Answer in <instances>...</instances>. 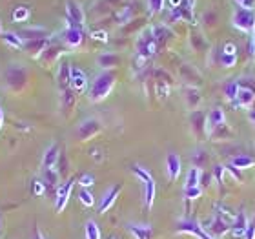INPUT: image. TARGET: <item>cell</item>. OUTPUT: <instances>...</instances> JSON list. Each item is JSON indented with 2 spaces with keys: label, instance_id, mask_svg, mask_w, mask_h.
I'll use <instances>...</instances> for the list:
<instances>
[{
  "label": "cell",
  "instance_id": "36",
  "mask_svg": "<svg viewBox=\"0 0 255 239\" xmlns=\"http://www.w3.org/2000/svg\"><path fill=\"white\" fill-rule=\"evenodd\" d=\"M29 9H27L26 5H18V7H15V11H13V22H26L27 18H29Z\"/></svg>",
  "mask_w": 255,
  "mask_h": 239
},
{
  "label": "cell",
  "instance_id": "14",
  "mask_svg": "<svg viewBox=\"0 0 255 239\" xmlns=\"http://www.w3.org/2000/svg\"><path fill=\"white\" fill-rule=\"evenodd\" d=\"M182 172V163L181 157L177 154H168L166 157V176L170 181H177Z\"/></svg>",
  "mask_w": 255,
  "mask_h": 239
},
{
  "label": "cell",
  "instance_id": "12",
  "mask_svg": "<svg viewBox=\"0 0 255 239\" xmlns=\"http://www.w3.org/2000/svg\"><path fill=\"white\" fill-rule=\"evenodd\" d=\"M254 104H255V91L252 90V88H248V86L241 84L234 106L243 108V110H250V108H254Z\"/></svg>",
  "mask_w": 255,
  "mask_h": 239
},
{
  "label": "cell",
  "instance_id": "1",
  "mask_svg": "<svg viewBox=\"0 0 255 239\" xmlns=\"http://www.w3.org/2000/svg\"><path fill=\"white\" fill-rule=\"evenodd\" d=\"M115 73L106 69V71H101L99 75H95V79L91 80L90 88H88V99L91 102H101L104 101L110 93H112L113 86H115Z\"/></svg>",
  "mask_w": 255,
  "mask_h": 239
},
{
  "label": "cell",
  "instance_id": "18",
  "mask_svg": "<svg viewBox=\"0 0 255 239\" xmlns=\"http://www.w3.org/2000/svg\"><path fill=\"white\" fill-rule=\"evenodd\" d=\"M126 230L133 236V239H151L153 238V227H151V225L128 223Z\"/></svg>",
  "mask_w": 255,
  "mask_h": 239
},
{
  "label": "cell",
  "instance_id": "3",
  "mask_svg": "<svg viewBox=\"0 0 255 239\" xmlns=\"http://www.w3.org/2000/svg\"><path fill=\"white\" fill-rule=\"evenodd\" d=\"M232 24L235 29L243 33L255 31V9H245V7H235L232 15Z\"/></svg>",
  "mask_w": 255,
  "mask_h": 239
},
{
  "label": "cell",
  "instance_id": "45",
  "mask_svg": "<svg viewBox=\"0 0 255 239\" xmlns=\"http://www.w3.org/2000/svg\"><path fill=\"white\" fill-rule=\"evenodd\" d=\"M237 7H245V9H255V0H234Z\"/></svg>",
  "mask_w": 255,
  "mask_h": 239
},
{
  "label": "cell",
  "instance_id": "34",
  "mask_svg": "<svg viewBox=\"0 0 255 239\" xmlns=\"http://www.w3.org/2000/svg\"><path fill=\"white\" fill-rule=\"evenodd\" d=\"M84 236H86V239H101V229H99V225H97L93 219H90V221L86 223Z\"/></svg>",
  "mask_w": 255,
  "mask_h": 239
},
{
  "label": "cell",
  "instance_id": "21",
  "mask_svg": "<svg viewBox=\"0 0 255 239\" xmlns=\"http://www.w3.org/2000/svg\"><path fill=\"white\" fill-rule=\"evenodd\" d=\"M57 80H59L60 90H68L69 88V80H71V64H69L68 60H60Z\"/></svg>",
  "mask_w": 255,
  "mask_h": 239
},
{
  "label": "cell",
  "instance_id": "8",
  "mask_svg": "<svg viewBox=\"0 0 255 239\" xmlns=\"http://www.w3.org/2000/svg\"><path fill=\"white\" fill-rule=\"evenodd\" d=\"M177 232H184V234L195 236L197 239H215L212 234H208L201 223L190 221V219H182V221H179V225H177Z\"/></svg>",
  "mask_w": 255,
  "mask_h": 239
},
{
  "label": "cell",
  "instance_id": "29",
  "mask_svg": "<svg viewBox=\"0 0 255 239\" xmlns=\"http://www.w3.org/2000/svg\"><path fill=\"white\" fill-rule=\"evenodd\" d=\"M184 93H186V102L190 108H197L199 104H201L202 101V95L201 91L197 90V88H193V86H188L186 90H184Z\"/></svg>",
  "mask_w": 255,
  "mask_h": 239
},
{
  "label": "cell",
  "instance_id": "6",
  "mask_svg": "<svg viewBox=\"0 0 255 239\" xmlns=\"http://www.w3.org/2000/svg\"><path fill=\"white\" fill-rule=\"evenodd\" d=\"M66 22H68V27L84 26V22H86L84 9H82V5H80L77 0H66Z\"/></svg>",
  "mask_w": 255,
  "mask_h": 239
},
{
  "label": "cell",
  "instance_id": "2",
  "mask_svg": "<svg viewBox=\"0 0 255 239\" xmlns=\"http://www.w3.org/2000/svg\"><path fill=\"white\" fill-rule=\"evenodd\" d=\"M131 172H133V176L142 183L144 207H146V210H151L153 201H155V194H157V185H155L153 176L149 174L148 168H144V166H140V165H131Z\"/></svg>",
  "mask_w": 255,
  "mask_h": 239
},
{
  "label": "cell",
  "instance_id": "47",
  "mask_svg": "<svg viewBox=\"0 0 255 239\" xmlns=\"http://www.w3.org/2000/svg\"><path fill=\"white\" fill-rule=\"evenodd\" d=\"M245 239H255V221L248 223V227H246V232H245Z\"/></svg>",
  "mask_w": 255,
  "mask_h": 239
},
{
  "label": "cell",
  "instance_id": "31",
  "mask_svg": "<svg viewBox=\"0 0 255 239\" xmlns=\"http://www.w3.org/2000/svg\"><path fill=\"white\" fill-rule=\"evenodd\" d=\"M191 122H193V130H195V132H199V133L206 132V115L202 112L197 110V112L191 115Z\"/></svg>",
  "mask_w": 255,
  "mask_h": 239
},
{
  "label": "cell",
  "instance_id": "32",
  "mask_svg": "<svg viewBox=\"0 0 255 239\" xmlns=\"http://www.w3.org/2000/svg\"><path fill=\"white\" fill-rule=\"evenodd\" d=\"M59 179H60V172H57L55 168H48V170H44V183L46 186H57L59 188Z\"/></svg>",
  "mask_w": 255,
  "mask_h": 239
},
{
  "label": "cell",
  "instance_id": "9",
  "mask_svg": "<svg viewBox=\"0 0 255 239\" xmlns=\"http://www.w3.org/2000/svg\"><path fill=\"white\" fill-rule=\"evenodd\" d=\"M73 185H75V179H68L66 183L57 188V196H55V210L57 212H62L66 205L69 201V196H71V190H73Z\"/></svg>",
  "mask_w": 255,
  "mask_h": 239
},
{
  "label": "cell",
  "instance_id": "24",
  "mask_svg": "<svg viewBox=\"0 0 255 239\" xmlns=\"http://www.w3.org/2000/svg\"><path fill=\"white\" fill-rule=\"evenodd\" d=\"M213 210H215V214H213L215 218L223 219V221H226V223H228V225L234 223L235 214L232 212V208H230V207H226V205H223V203H217V205H215V208H213Z\"/></svg>",
  "mask_w": 255,
  "mask_h": 239
},
{
  "label": "cell",
  "instance_id": "26",
  "mask_svg": "<svg viewBox=\"0 0 255 239\" xmlns=\"http://www.w3.org/2000/svg\"><path fill=\"white\" fill-rule=\"evenodd\" d=\"M197 0H181V11H182V20L193 22V11H195Z\"/></svg>",
  "mask_w": 255,
  "mask_h": 239
},
{
  "label": "cell",
  "instance_id": "28",
  "mask_svg": "<svg viewBox=\"0 0 255 239\" xmlns=\"http://www.w3.org/2000/svg\"><path fill=\"white\" fill-rule=\"evenodd\" d=\"M97 62H99V66H101L104 71L110 68H115L119 64V57L115 53H102L99 55V59H97Z\"/></svg>",
  "mask_w": 255,
  "mask_h": 239
},
{
  "label": "cell",
  "instance_id": "56",
  "mask_svg": "<svg viewBox=\"0 0 255 239\" xmlns=\"http://www.w3.org/2000/svg\"><path fill=\"white\" fill-rule=\"evenodd\" d=\"M2 33H4V31H2V22H0V35H2Z\"/></svg>",
  "mask_w": 255,
  "mask_h": 239
},
{
  "label": "cell",
  "instance_id": "38",
  "mask_svg": "<svg viewBox=\"0 0 255 239\" xmlns=\"http://www.w3.org/2000/svg\"><path fill=\"white\" fill-rule=\"evenodd\" d=\"M202 196V186H184V197L190 201H195Z\"/></svg>",
  "mask_w": 255,
  "mask_h": 239
},
{
  "label": "cell",
  "instance_id": "30",
  "mask_svg": "<svg viewBox=\"0 0 255 239\" xmlns=\"http://www.w3.org/2000/svg\"><path fill=\"white\" fill-rule=\"evenodd\" d=\"M202 174H204L202 168H197V166L190 168V170H188V176H186V185L184 186H201Z\"/></svg>",
  "mask_w": 255,
  "mask_h": 239
},
{
  "label": "cell",
  "instance_id": "43",
  "mask_svg": "<svg viewBox=\"0 0 255 239\" xmlns=\"http://www.w3.org/2000/svg\"><path fill=\"white\" fill-rule=\"evenodd\" d=\"M221 64H223L224 68H234L235 64H237V55L221 53Z\"/></svg>",
  "mask_w": 255,
  "mask_h": 239
},
{
  "label": "cell",
  "instance_id": "25",
  "mask_svg": "<svg viewBox=\"0 0 255 239\" xmlns=\"http://www.w3.org/2000/svg\"><path fill=\"white\" fill-rule=\"evenodd\" d=\"M2 40H4L7 46H11V48H16V49H20V48H24V38L18 35V33H15V31H4L2 35Z\"/></svg>",
  "mask_w": 255,
  "mask_h": 239
},
{
  "label": "cell",
  "instance_id": "46",
  "mask_svg": "<svg viewBox=\"0 0 255 239\" xmlns=\"http://www.w3.org/2000/svg\"><path fill=\"white\" fill-rule=\"evenodd\" d=\"M223 53L226 55H237V46L234 42H226L223 46Z\"/></svg>",
  "mask_w": 255,
  "mask_h": 239
},
{
  "label": "cell",
  "instance_id": "33",
  "mask_svg": "<svg viewBox=\"0 0 255 239\" xmlns=\"http://www.w3.org/2000/svg\"><path fill=\"white\" fill-rule=\"evenodd\" d=\"M62 53H64V49L60 48V46H48L40 59H42L44 62H53V60L57 59V57H60Z\"/></svg>",
  "mask_w": 255,
  "mask_h": 239
},
{
  "label": "cell",
  "instance_id": "16",
  "mask_svg": "<svg viewBox=\"0 0 255 239\" xmlns=\"http://www.w3.org/2000/svg\"><path fill=\"white\" fill-rule=\"evenodd\" d=\"M62 37L66 46H69V48H79L80 44H82V40H84V33H82V27L71 26V27H66Z\"/></svg>",
  "mask_w": 255,
  "mask_h": 239
},
{
  "label": "cell",
  "instance_id": "54",
  "mask_svg": "<svg viewBox=\"0 0 255 239\" xmlns=\"http://www.w3.org/2000/svg\"><path fill=\"white\" fill-rule=\"evenodd\" d=\"M4 124V112H2V108H0V128Z\"/></svg>",
  "mask_w": 255,
  "mask_h": 239
},
{
  "label": "cell",
  "instance_id": "13",
  "mask_svg": "<svg viewBox=\"0 0 255 239\" xmlns=\"http://www.w3.org/2000/svg\"><path fill=\"white\" fill-rule=\"evenodd\" d=\"M226 124V115L221 108H213L212 112L206 115V133L208 135H212L215 130H219L221 126Z\"/></svg>",
  "mask_w": 255,
  "mask_h": 239
},
{
  "label": "cell",
  "instance_id": "4",
  "mask_svg": "<svg viewBox=\"0 0 255 239\" xmlns=\"http://www.w3.org/2000/svg\"><path fill=\"white\" fill-rule=\"evenodd\" d=\"M27 82V71L22 66L11 64L9 68L5 69V84L11 91H20Z\"/></svg>",
  "mask_w": 255,
  "mask_h": 239
},
{
  "label": "cell",
  "instance_id": "41",
  "mask_svg": "<svg viewBox=\"0 0 255 239\" xmlns=\"http://www.w3.org/2000/svg\"><path fill=\"white\" fill-rule=\"evenodd\" d=\"M166 0H148V9L151 15H159L160 11L164 9Z\"/></svg>",
  "mask_w": 255,
  "mask_h": 239
},
{
  "label": "cell",
  "instance_id": "48",
  "mask_svg": "<svg viewBox=\"0 0 255 239\" xmlns=\"http://www.w3.org/2000/svg\"><path fill=\"white\" fill-rule=\"evenodd\" d=\"M157 91H159L160 97H166L170 93V88H168V84H164L162 80H159V82H157Z\"/></svg>",
  "mask_w": 255,
  "mask_h": 239
},
{
  "label": "cell",
  "instance_id": "52",
  "mask_svg": "<svg viewBox=\"0 0 255 239\" xmlns=\"http://www.w3.org/2000/svg\"><path fill=\"white\" fill-rule=\"evenodd\" d=\"M248 119L255 124V108H250V110H248Z\"/></svg>",
  "mask_w": 255,
  "mask_h": 239
},
{
  "label": "cell",
  "instance_id": "20",
  "mask_svg": "<svg viewBox=\"0 0 255 239\" xmlns=\"http://www.w3.org/2000/svg\"><path fill=\"white\" fill-rule=\"evenodd\" d=\"M202 227H204V230H206L208 234H212L213 238H215V236H223V234H226V232H230V225L226 223V221H223V219L215 218V216H213L208 223L202 225Z\"/></svg>",
  "mask_w": 255,
  "mask_h": 239
},
{
  "label": "cell",
  "instance_id": "11",
  "mask_svg": "<svg viewBox=\"0 0 255 239\" xmlns=\"http://www.w3.org/2000/svg\"><path fill=\"white\" fill-rule=\"evenodd\" d=\"M69 88L75 91V93H82L86 91L90 86H88V75L84 73V69L77 68V66H71V80H69Z\"/></svg>",
  "mask_w": 255,
  "mask_h": 239
},
{
  "label": "cell",
  "instance_id": "27",
  "mask_svg": "<svg viewBox=\"0 0 255 239\" xmlns=\"http://www.w3.org/2000/svg\"><path fill=\"white\" fill-rule=\"evenodd\" d=\"M75 102H77V93L71 88L62 90V110H66V113H69L73 110Z\"/></svg>",
  "mask_w": 255,
  "mask_h": 239
},
{
  "label": "cell",
  "instance_id": "22",
  "mask_svg": "<svg viewBox=\"0 0 255 239\" xmlns=\"http://www.w3.org/2000/svg\"><path fill=\"white\" fill-rule=\"evenodd\" d=\"M230 165L235 166L237 170H250V168H254L255 166V159L252 157V155H235V157H232V161H230Z\"/></svg>",
  "mask_w": 255,
  "mask_h": 239
},
{
  "label": "cell",
  "instance_id": "39",
  "mask_svg": "<svg viewBox=\"0 0 255 239\" xmlns=\"http://www.w3.org/2000/svg\"><path fill=\"white\" fill-rule=\"evenodd\" d=\"M191 161H193V166H197V168H202L204 166V163L208 161V155L204 150H195L193 152V155H191Z\"/></svg>",
  "mask_w": 255,
  "mask_h": 239
},
{
  "label": "cell",
  "instance_id": "49",
  "mask_svg": "<svg viewBox=\"0 0 255 239\" xmlns=\"http://www.w3.org/2000/svg\"><path fill=\"white\" fill-rule=\"evenodd\" d=\"M226 172H230V174H232V176H234L237 181H243V176H241V170H237L235 166L228 165V166H226Z\"/></svg>",
  "mask_w": 255,
  "mask_h": 239
},
{
  "label": "cell",
  "instance_id": "15",
  "mask_svg": "<svg viewBox=\"0 0 255 239\" xmlns=\"http://www.w3.org/2000/svg\"><path fill=\"white\" fill-rule=\"evenodd\" d=\"M248 218H246V214L241 210L239 214H235V219L234 223L230 225V234L234 236L235 239H245V232H246V227H248Z\"/></svg>",
  "mask_w": 255,
  "mask_h": 239
},
{
  "label": "cell",
  "instance_id": "7",
  "mask_svg": "<svg viewBox=\"0 0 255 239\" xmlns=\"http://www.w3.org/2000/svg\"><path fill=\"white\" fill-rule=\"evenodd\" d=\"M101 130H102V124H101L99 119L88 117L80 122L79 126H77V137H79L80 141H90V139L95 137Z\"/></svg>",
  "mask_w": 255,
  "mask_h": 239
},
{
  "label": "cell",
  "instance_id": "53",
  "mask_svg": "<svg viewBox=\"0 0 255 239\" xmlns=\"http://www.w3.org/2000/svg\"><path fill=\"white\" fill-rule=\"evenodd\" d=\"M33 239H46V238H44V234L40 232V230L35 229V234H33Z\"/></svg>",
  "mask_w": 255,
  "mask_h": 239
},
{
  "label": "cell",
  "instance_id": "19",
  "mask_svg": "<svg viewBox=\"0 0 255 239\" xmlns=\"http://www.w3.org/2000/svg\"><path fill=\"white\" fill-rule=\"evenodd\" d=\"M59 159H60V148H59V144H57V143L49 144L48 150L44 152L42 168H44V170H48V168H55V166H57V163H59Z\"/></svg>",
  "mask_w": 255,
  "mask_h": 239
},
{
  "label": "cell",
  "instance_id": "23",
  "mask_svg": "<svg viewBox=\"0 0 255 239\" xmlns=\"http://www.w3.org/2000/svg\"><path fill=\"white\" fill-rule=\"evenodd\" d=\"M18 35L24 38V42L26 40H38V38H48V29H44V27H26Z\"/></svg>",
  "mask_w": 255,
  "mask_h": 239
},
{
  "label": "cell",
  "instance_id": "50",
  "mask_svg": "<svg viewBox=\"0 0 255 239\" xmlns=\"http://www.w3.org/2000/svg\"><path fill=\"white\" fill-rule=\"evenodd\" d=\"M91 37L95 38V40L106 42V40H108V33H106V31H93V33H91Z\"/></svg>",
  "mask_w": 255,
  "mask_h": 239
},
{
  "label": "cell",
  "instance_id": "10",
  "mask_svg": "<svg viewBox=\"0 0 255 239\" xmlns=\"http://www.w3.org/2000/svg\"><path fill=\"white\" fill-rule=\"evenodd\" d=\"M121 192H123V186H121V185L110 186V188L104 192V196L101 197V203H99V214H106L108 210L115 205L117 197L121 196Z\"/></svg>",
  "mask_w": 255,
  "mask_h": 239
},
{
  "label": "cell",
  "instance_id": "17",
  "mask_svg": "<svg viewBox=\"0 0 255 239\" xmlns=\"http://www.w3.org/2000/svg\"><path fill=\"white\" fill-rule=\"evenodd\" d=\"M48 46H49L48 38H38V40H26V42H24V49H26L27 53L31 55L33 59H40Z\"/></svg>",
  "mask_w": 255,
  "mask_h": 239
},
{
  "label": "cell",
  "instance_id": "37",
  "mask_svg": "<svg viewBox=\"0 0 255 239\" xmlns=\"http://www.w3.org/2000/svg\"><path fill=\"white\" fill-rule=\"evenodd\" d=\"M239 88H241V82H230L226 88H224V93H226V99H228L232 104L235 102L237 99V93H239Z\"/></svg>",
  "mask_w": 255,
  "mask_h": 239
},
{
  "label": "cell",
  "instance_id": "57",
  "mask_svg": "<svg viewBox=\"0 0 255 239\" xmlns=\"http://www.w3.org/2000/svg\"><path fill=\"white\" fill-rule=\"evenodd\" d=\"M252 37H254V38H255V31H254V33H252Z\"/></svg>",
  "mask_w": 255,
  "mask_h": 239
},
{
  "label": "cell",
  "instance_id": "44",
  "mask_svg": "<svg viewBox=\"0 0 255 239\" xmlns=\"http://www.w3.org/2000/svg\"><path fill=\"white\" fill-rule=\"evenodd\" d=\"M79 185L82 186V188H90V186L95 185V177L91 176V174H82V176L79 177Z\"/></svg>",
  "mask_w": 255,
  "mask_h": 239
},
{
  "label": "cell",
  "instance_id": "51",
  "mask_svg": "<svg viewBox=\"0 0 255 239\" xmlns=\"http://www.w3.org/2000/svg\"><path fill=\"white\" fill-rule=\"evenodd\" d=\"M166 2H168V7H170V9H175V7L181 5V0H166Z\"/></svg>",
  "mask_w": 255,
  "mask_h": 239
},
{
  "label": "cell",
  "instance_id": "42",
  "mask_svg": "<svg viewBox=\"0 0 255 239\" xmlns=\"http://www.w3.org/2000/svg\"><path fill=\"white\" fill-rule=\"evenodd\" d=\"M46 183L44 181H40V179H35L31 183V190H33V196H37V197H42L44 196V192H46Z\"/></svg>",
  "mask_w": 255,
  "mask_h": 239
},
{
  "label": "cell",
  "instance_id": "5",
  "mask_svg": "<svg viewBox=\"0 0 255 239\" xmlns=\"http://www.w3.org/2000/svg\"><path fill=\"white\" fill-rule=\"evenodd\" d=\"M157 46L159 44H157V40L153 37V29H146L137 40V55L146 60L151 59L157 53Z\"/></svg>",
  "mask_w": 255,
  "mask_h": 239
},
{
  "label": "cell",
  "instance_id": "58",
  "mask_svg": "<svg viewBox=\"0 0 255 239\" xmlns=\"http://www.w3.org/2000/svg\"><path fill=\"white\" fill-rule=\"evenodd\" d=\"M110 239H117V238H115V236H112V238H110Z\"/></svg>",
  "mask_w": 255,
  "mask_h": 239
},
{
  "label": "cell",
  "instance_id": "55",
  "mask_svg": "<svg viewBox=\"0 0 255 239\" xmlns=\"http://www.w3.org/2000/svg\"><path fill=\"white\" fill-rule=\"evenodd\" d=\"M0 232H2V216H0Z\"/></svg>",
  "mask_w": 255,
  "mask_h": 239
},
{
  "label": "cell",
  "instance_id": "35",
  "mask_svg": "<svg viewBox=\"0 0 255 239\" xmlns=\"http://www.w3.org/2000/svg\"><path fill=\"white\" fill-rule=\"evenodd\" d=\"M79 201L82 203L86 208H91L95 205V196L91 194L90 188H82V190L79 192Z\"/></svg>",
  "mask_w": 255,
  "mask_h": 239
},
{
  "label": "cell",
  "instance_id": "40",
  "mask_svg": "<svg viewBox=\"0 0 255 239\" xmlns=\"http://www.w3.org/2000/svg\"><path fill=\"white\" fill-rule=\"evenodd\" d=\"M171 33L168 31V27H164V26H157V27H153V37H155V40H157V44L159 42H164L166 38L170 37Z\"/></svg>",
  "mask_w": 255,
  "mask_h": 239
}]
</instances>
